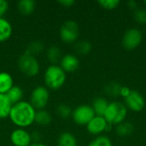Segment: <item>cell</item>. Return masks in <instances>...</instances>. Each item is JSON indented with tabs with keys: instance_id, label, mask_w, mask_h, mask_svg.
Instances as JSON below:
<instances>
[{
	"instance_id": "5",
	"label": "cell",
	"mask_w": 146,
	"mask_h": 146,
	"mask_svg": "<svg viewBox=\"0 0 146 146\" xmlns=\"http://www.w3.org/2000/svg\"><path fill=\"white\" fill-rule=\"evenodd\" d=\"M50 101V91L44 86H38L30 94L29 103L36 110H44Z\"/></svg>"
},
{
	"instance_id": "12",
	"label": "cell",
	"mask_w": 146,
	"mask_h": 146,
	"mask_svg": "<svg viewBox=\"0 0 146 146\" xmlns=\"http://www.w3.org/2000/svg\"><path fill=\"white\" fill-rule=\"evenodd\" d=\"M59 66L62 69L67 73H73L75 72L80 67V60L77 56L73 54H66L63 55L60 62Z\"/></svg>"
},
{
	"instance_id": "9",
	"label": "cell",
	"mask_w": 146,
	"mask_h": 146,
	"mask_svg": "<svg viewBox=\"0 0 146 146\" xmlns=\"http://www.w3.org/2000/svg\"><path fill=\"white\" fill-rule=\"evenodd\" d=\"M124 100L126 107L133 112H140L145 106V101L142 94L134 90H132L130 94L126 97Z\"/></svg>"
},
{
	"instance_id": "11",
	"label": "cell",
	"mask_w": 146,
	"mask_h": 146,
	"mask_svg": "<svg viewBox=\"0 0 146 146\" xmlns=\"http://www.w3.org/2000/svg\"><path fill=\"white\" fill-rule=\"evenodd\" d=\"M10 142L14 146H30L33 144L31 133L24 128L15 129L10 136Z\"/></svg>"
},
{
	"instance_id": "33",
	"label": "cell",
	"mask_w": 146,
	"mask_h": 146,
	"mask_svg": "<svg viewBox=\"0 0 146 146\" xmlns=\"http://www.w3.org/2000/svg\"><path fill=\"white\" fill-rule=\"evenodd\" d=\"M127 6H128L129 9L135 10V9H138V3L136 1H134V0H131V1L127 2Z\"/></svg>"
},
{
	"instance_id": "8",
	"label": "cell",
	"mask_w": 146,
	"mask_h": 146,
	"mask_svg": "<svg viewBox=\"0 0 146 146\" xmlns=\"http://www.w3.org/2000/svg\"><path fill=\"white\" fill-rule=\"evenodd\" d=\"M143 39L142 32L137 28H130L126 31L122 38V45L127 50L138 48Z\"/></svg>"
},
{
	"instance_id": "6",
	"label": "cell",
	"mask_w": 146,
	"mask_h": 146,
	"mask_svg": "<svg viewBox=\"0 0 146 146\" xmlns=\"http://www.w3.org/2000/svg\"><path fill=\"white\" fill-rule=\"evenodd\" d=\"M80 35V27L76 21L68 20L62 23L59 30V36L65 44H73Z\"/></svg>"
},
{
	"instance_id": "7",
	"label": "cell",
	"mask_w": 146,
	"mask_h": 146,
	"mask_svg": "<svg viewBox=\"0 0 146 146\" xmlns=\"http://www.w3.org/2000/svg\"><path fill=\"white\" fill-rule=\"evenodd\" d=\"M95 112L92 105L81 104L72 111V119L78 126H86L95 116Z\"/></svg>"
},
{
	"instance_id": "25",
	"label": "cell",
	"mask_w": 146,
	"mask_h": 146,
	"mask_svg": "<svg viewBox=\"0 0 146 146\" xmlns=\"http://www.w3.org/2000/svg\"><path fill=\"white\" fill-rule=\"evenodd\" d=\"M121 86L117 83V82H110L107 84L104 87V92L106 95L109 97H114L116 98L120 96V92H121Z\"/></svg>"
},
{
	"instance_id": "22",
	"label": "cell",
	"mask_w": 146,
	"mask_h": 146,
	"mask_svg": "<svg viewBox=\"0 0 146 146\" xmlns=\"http://www.w3.org/2000/svg\"><path fill=\"white\" fill-rule=\"evenodd\" d=\"M44 44L39 40H34V41H32L31 43H29L27 44L26 50H25V53L36 57L40 53H42L44 51Z\"/></svg>"
},
{
	"instance_id": "19",
	"label": "cell",
	"mask_w": 146,
	"mask_h": 146,
	"mask_svg": "<svg viewBox=\"0 0 146 146\" xmlns=\"http://www.w3.org/2000/svg\"><path fill=\"white\" fill-rule=\"evenodd\" d=\"M13 104L5 94H0V120L9 117Z\"/></svg>"
},
{
	"instance_id": "17",
	"label": "cell",
	"mask_w": 146,
	"mask_h": 146,
	"mask_svg": "<svg viewBox=\"0 0 146 146\" xmlns=\"http://www.w3.org/2000/svg\"><path fill=\"white\" fill-rule=\"evenodd\" d=\"M109 104L110 103L108 102V100L105 98H103V97L96 98L93 100L92 105V107L95 112V115H98V116H104V115L108 108Z\"/></svg>"
},
{
	"instance_id": "26",
	"label": "cell",
	"mask_w": 146,
	"mask_h": 146,
	"mask_svg": "<svg viewBox=\"0 0 146 146\" xmlns=\"http://www.w3.org/2000/svg\"><path fill=\"white\" fill-rule=\"evenodd\" d=\"M88 146H113V144L110 138L105 135H99L93 139Z\"/></svg>"
},
{
	"instance_id": "21",
	"label": "cell",
	"mask_w": 146,
	"mask_h": 146,
	"mask_svg": "<svg viewBox=\"0 0 146 146\" xmlns=\"http://www.w3.org/2000/svg\"><path fill=\"white\" fill-rule=\"evenodd\" d=\"M51 121H52V115L49 111L45 110L36 111L35 121H34L36 124L39 126H48L51 123Z\"/></svg>"
},
{
	"instance_id": "27",
	"label": "cell",
	"mask_w": 146,
	"mask_h": 146,
	"mask_svg": "<svg viewBox=\"0 0 146 146\" xmlns=\"http://www.w3.org/2000/svg\"><path fill=\"white\" fill-rule=\"evenodd\" d=\"M56 115L62 119H68L72 115L73 110L70 106L65 104H61L56 107Z\"/></svg>"
},
{
	"instance_id": "1",
	"label": "cell",
	"mask_w": 146,
	"mask_h": 146,
	"mask_svg": "<svg viewBox=\"0 0 146 146\" xmlns=\"http://www.w3.org/2000/svg\"><path fill=\"white\" fill-rule=\"evenodd\" d=\"M36 111L29 102L22 100L13 104L9 118L18 128L25 129L34 123Z\"/></svg>"
},
{
	"instance_id": "29",
	"label": "cell",
	"mask_w": 146,
	"mask_h": 146,
	"mask_svg": "<svg viewBox=\"0 0 146 146\" xmlns=\"http://www.w3.org/2000/svg\"><path fill=\"white\" fill-rule=\"evenodd\" d=\"M133 18L136 22L139 24H145L146 23V9L143 8H138L134 10Z\"/></svg>"
},
{
	"instance_id": "2",
	"label": "cell",
	"mask_w": 146,
	"mask_h": 146,
	"mask_svg": "<svg viewBox=\"0 0 146 146\" xmlns=\"http://www.w3.org/2000/svg\"><path fill=\"white\" fill-rule=\"evenodd\" d=\"M66 73L59 65H50L44 73V86L49 90L56 91L62 88L66 82Z\"/></svg>"
},
{
	"instance_id": "31",
	"label": "cell",
	"mask_w": 146,
	"mask_h": 146,
	"mask_svg": "<svg viewBox=\"0 0 146 146\" xmlns=\"http://www.w3.org/2000/svg\"><path fill=\"white\" fill-rule=\"evenodd\" d=\"M58 3L64 8H70L75 3V1H74V0H60V1H58Z\"/></svg>"
},
{
	"instance_id": "15",
	"label": "cell",
	"mask_w": 146,
	"mask_h": 146,
	"mask_svg": "<svg viewBox=\"0 0 146 146\" xmlns=\"http://www.w3.org/2000/svg\"><path fill=\"white\" fill-rule=\"evenodd\" d=\"M62 56V50L56 45H51L46 50V58L51 65H58Z\"/></svg>"
},
{
	"instance_id": "20",
	"label": "cell",
	"mask_w": 146,
	"mask_h": 146,
	"mask_svg": "<svg viewBox=\"0 0 146 146\" xmlns=\"http://www.w3.org/2000/svg\"><path fill=\"white\" fill-rule=\"evenodd\" d=\"M9 100L11 102L12 104H17L21 101H22L23 96H24V92L22 88L19 86H15L5 94Z\"/></svg>"
},
{
	"instance_id": "3",
	"label": "cell",
	"mask_w": 146,
	"mask_h": 146,
	"mask_svg": "<svg viewBox=\"0 0 146 146\" xmlns=\"http://www.w3.org/2000/svg\"><path fill=\"white\" fill-rule=\"evenodd\" d=\"M127 115V108L119 101H113L109 104L104 115V119L110 125H118L125 121Z\"/></svg>"
},
{
	"instance_id": "24",
	"label": "cell",
	"mask_w": 146,
	"mask_h": 146,
	"mask_svg": "<svg viewBox=\"0 0 146 146\" xmlns=\"http://www.w3.org/2000/svg\"><path fill=\"white\" fill-rule=\"evenodd\" d=\"M74 50L80 56H86L92 50V44L87 40H80L75 44Z\"/></svg>"
},
{
	"instance_id": "35",
	"label": "cell",
	"mask_w": 146,
	"mask_h": 146,
	"mask_svg": "<svg viewBox=\"0 0 146 146\" xmlns=\"http://www.w3.org/2000/svg\"><path fill=\"white\" fill-rule=\"evenodd\" d=\"M144 4H145V5L146 6V0H145V1H144Z\"/></svg>"
},
{
	"instance_id": "4",
	"label": "cell",
	"mask_w": 146,
	"mask_h": 146,
	"mask_svg": "<svg viewBox=\"0 0 146 146\" xmlns=\"http://www.w3.org/2000/svg\"><path fill=\"white\" fill-rule=\"evenodd\" d=\"M18 68L27 77H35L38 74L40 65L37 57L23 53L18 59Z\"/></svg>"
},
{
	"instance_id": "23",
	"label": "cell",
	"mask_w": 146,
	"mask_h": 146,
	"mask_svg": "<svg viewBox=\"0 0 146 146\" xmlns=\"http://www.w3.org/2000/svg\"><path fill=\"white\" fill-rule=\"evenodd\" d=\"M134 126L129 121H123L118 124L115 127V133L120 137H127L133 133Z\"/></svg>"
},
{
	"instance_id": "18",
	"label": "cell",
	"mask_w": 146,
	"mask_h": 146,
	"mask_svg": "<svg viewBox=\"0 0 146 146\" xmlns=\"http://www.w3.org/2000/svg\"><path fill=\"white\" fill-rule=\"evenodd\" d=\"M57 146H78V141L72 133L63 132L58 136Z\"/></svg>"
},
{
	"instance_id": "10",
	"label": "cell",
	"mask_w": 146,
	"mask_h": 146,
	"mask_svg": "<svg viewBox=\"0 0 146 146\" xmlns=\"http://www.w3.org/2000/svg\"><path fill=\"white\" fill-rule=\"evenodd\" d=\"M86 127L87 132L90 134L99 136L104 131H110L112 126L108 124L104 116L95 115L94 118Z\"/></svg>"
},
{
	"instance_id": "28",
	"label": "cell",
	"mask_w": 146,
	"mask_h": 146,
	"mask_svg": "<svg viewBox=\"0 0 146 146\" xmlns=\"http://www.w3.org/2000/svg\"><path fill=\"white\" fill-rule=\"evenodd\" d=\"M98 3L105 9L108 10H112L116 9L119 4H120V1L119 0H99L98 1Z\"/></svg>"
},
{
	"instance_id": "16",
	"label": "cell",
	"mask_w": 146,
	"mask_h": 146,
	"mask_svg": "<svg viewBox=\"0 0 146 146\" xmlns=\"http://www.w3.org/2000/svg\"><path fill=\"white\" fill-rule=\"evenodd\" d=\"M36 8V3L33 0H21L17 3V10L21 15H30Z\"/></svg>"
},
{
	"instance_id": "34",
	"label": "cell",
	"mask_w": 146,
	"mask_h": 146,
	"mask_svg": "<svg viewBox=\"0 0 146 146\" xmlns=\"http://www.w3.org/2000/svg\"><path fill=\"white\" fill-rule=\"evenodd\" d=\"M30 146H48V145H44V144H43V143H41V142H38V143H33V144H32Z\"/></svg>"
},
{
	"instance_id": "13",
	"label": "cell",
	"mask_w": 146,
	"mask_h": 146,
	"mask_svg": "<svg viewBox=\"0 0 146 146\" xmlns=\"http://www.w3.org/2000/svg\"><path fill=\"white\" fill-rule=\"evenodd\" d=\"M14 86V79L8 72H0V94H6Z\"/></svg>"
},
{
	"instance_id": "14",
	"label": "cell",
	"mask_w": 146,
	"mask_h": 146,
	"mask_svg": "<svg viewBox=\"0 0 146 146\" xmlns=\"http://www.w3.org/2000/svg\"><path fill=\"white\" fill-rule=\"evenodd\" d=\"M13 33L11 23L4 17L0 18V43L9 39Z\"/></svg>"
},
{
	"instance_id": "32",
	"label": "cell",
	"mask_w": 146,
	"mask_h": 146,
	"mask_svg": "<svg viewBox=\"0 0 146 146\" xmlns=\"http://www.w3.org/2000/svg\"><path fill=\"white\" fill-rule=\"evenodd\" d=\"M131 91H132V90H131L129 87H127V86H121V92H120V95L125 98L126 97H127V96L130 94Z\"/></svg>"
},
{
	"instance_id": "30",
	"label": "cell",
	"mask_w": 146,
	"mask_h": 146,
	"mask_svg": "<svg viewBox=\"0 0 146 146\" xmlns=\"http://www.w3.org/2000/svg\"><path fill=\"white\" fill-rule=\"evenodd\" d=\"M9 4L6 0H0V18H3L9 10Z\"/></svg>"
}]
</instances>
